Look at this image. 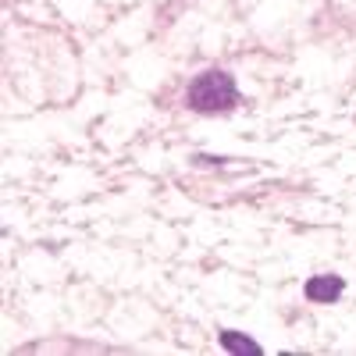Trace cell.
Segmentation results:
<instances>
[{
	"instance_id": "3",
	"label": "cell",
	"mask_w": 356,
	"mask_h": 356,
	"mask_svg": "<svg viewBox=\"0 0 356 356\" xmlns=\"http://www.w3.org/2000/svg\"><path fill=\"white\" fill-rule=\"evenodd\" d=\"M221 346L228 353H239V356H260V346L253 339L239 335V332H221Z\"/></svg>"
},
{
	"instance_id": "1",
	"label": "cell",
	"mask_w": 356,
	"mask_h": 356,
	"mask_svg": "<svg viewBox=\"0 0 356 356\" xmlns=\"http://www.w3.org/2000/svg\"><path fill=\"white\" fill-rule=\"evenodd\" d=\"M235 100H239V89H235L232 75H225V72H203L189 86V107L193 111H203V114L232 111Z\"/></svg>"
},
{
	"instance_id": "2",
	"label": "cell",
	"mask_w": 356,
	"mask_h": 356,
	"mask_svg": "<svg viewBox=\"0 0 356 356\" xmlns=\"http://www.w3.org/2000/svg\"><path fill=\"white\" fill-rule=\"evenodd\" d=\"M339 292H342V278H335V275H317L307 282V296L314 303H332V300H339Z\"/></svg>"
}]
</instances>
